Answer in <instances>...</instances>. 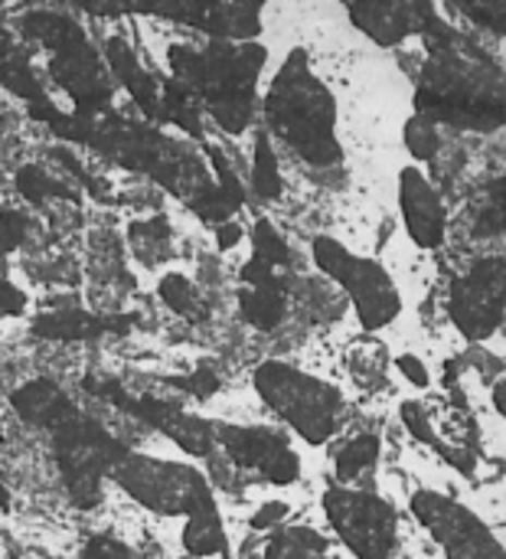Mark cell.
I'll return each mask as SVG.
<instances>
[{"label":"cell","instance_id":"cell-2","mask_svg":"<svg viewBox=\"0 0 506 559\" xmlns=\"http://www.w3.org/2000/svg\"><path fill=\"white\" fill-rule=\"evenodd\" d=\"M265 66L262 46L213 43L206 49L173 46L170 69L193 98H203L216 124L229 134L249 128L255 115V82Z\"/></svg>","mask_w":506,"mask_h":559},{"label":"cell","instance_id":"cell-25","mask_svg":"<svg viewBox=\"0 0 506 559\" xmlns=\"http://www.w3.org/2000/svg\"><path fill=\"white\" fill-rule=\"evenodd\" d=\"M327 550V540L311 531V527H291L285 534H278L268 550H265V559H321Z\"/></svg>","mask_w":506,"mask_h":559},{"label":"cell","instance_id":"cell-28","mask_svg":"<svg viewBox=\"0 0 506 559\" xmlns=\"http://www.w3.org/2000/svg\"><path fill=\"white\" fill-rule=\"evenodd\" d=\"M16 190L29 200V203H46V200H69L72 197V190L65 187V183H59L56 177H49L43 167H36V164H26V167H20L16 170Z\"/></svg>","mask_w":506,"mask_h":559},{"label":"cell","instance_id":"cell-44","mask_svg":"<svg viewBox=\"0 0 506 559\" xmlns=\"http://www.w3.org/2000/svg\"><path fill=\"white\" fill-rule=\"evenodd\" d=\"M494 400H497V409L504 413V383H497V393H494Z\"/></svg>","mask_w":506,"mask_h":559},{"label":"cell","instance_id":"cell-3","mask_svg":"<svg viewBox=\"0 0 506 559\" xmlns=\"http://www.w3.org/2000/svg\"><path fill=\"white\" fill-rule=\"evenodd\" d=\"M265 115L275 134L285 138L288 147H294L308 164H337L340 160V144H337V108L334 95L327 85L311 72L308 56L298 49L288 56L281 66L268 102Z\"/></svg>","mask_w":506,"mask_h":559},{"label":"cell","instance_id":"cell-14","mask_svg":"<svg viewBox=\"0 0 506 559\" xmlns=\"http://www.w3.org/2000/svg\"><path fill=\"white\" fill-rule=\"evenodd\" d=\"M435 7L432 3H396V0H380V3H353L350 16L353 23L370 33L383 46H396L412 33H422L425 23L432 20Z\"/></svg>","mask_w":506,"mask_h":559},{"label":"cell","instance_id":"cell-23","mask_svg":"<svg viewBox=\"0 0 506 559\" xmlns=\"http://www.w3.org/2000/svg\"><path fill=\"white\" fill-rule=\"evenodd\" d=\"M239 311L252 328L275 331L288 314V301H285V292H278V288H242Z\"/></svg>","mask_w":506,"mask_h":559},{"label":"cell","instance_id":"cell-38","mask_svg":"<svg viewBox=\"0 0 506 559\" xmlns=\"http://www.w3.org/2000/svg\"><path fill=\"white\" fill-rule=\"evenodd\" d=\"M402 423H406V429H409L419 442L438 445V436H435V429H432V419L425 416V409H422L419 403H402Z\"/></svg>","mask_w":506,"mask_h":559},{"label":"cell","instance_id":"cell-8","mask_svg":"<svg viewBox=\"0 0 506 559\" xmlns=\"http://www.w3.org/2000/svg\"><path fill=\"white\" fill-rule=\"evenodd\" d=\"M111 472L131 498H137L141 504L160 514L190 518L200 504L213 501L203 475L186 465H167V462H150L141 455H124Z\"/></svg>","mask_w":506,"mask_h":559},{"label":"cell","instance_id":"cell-5","mask_svg":"<svg viewBox=\"0 0 506 559\" xmlns=\"http://www.w3.org/2000/svg\"><path fill=\"white\" fill-rule=\"evenodd\" d=\"M49 432L56 442V462L72 504L82 511L95 508L101 498V475L115 468L128 455V449L79 409H72Z\"/></svg>","mask_w":506,"mask_h":559},{"label":"cell","instance_id":"cell-21","mask_svg":"<svg viewBox=\"0 0 506 559\" xmlns=\"http://www.w3.org/2000/svg\"><path fill=\"white\" fill-rule=\"evenodd\" d=\"M0 85L7 92H13L16 98H26L29 105L46 98L43 82L36 79V72L29 66V56L16 46V39L3 26H0Z\"/></svg>","mask_w":506,"mask_h":559},{"label":"cell","instance_id":"cell-12","mask_svg":"<svg viewBox=\"0 0 506 559\" xmlns=\"http://www.w3.org/2000/svg\"><path fill=\"white\" fill-rule=\"evenodd\" d=\"M412 511L435 534L448 559H504L491 531L461 504L442 495H415Z\"/></svg>","mask_w":506,"mask_h":559},{"label":"cell","instance_id":"cell-41","mask_svg":"<svg viewBox=\"0 0 506 559\" xmlns=\"http://www.w3.org/2000/svg\"><path fill=\"white\" fill-rule=\"evenodd\" d=\"M23 308V292L0 278V314H16Z\"/></svg>","mask_w":506,"mask_h":559},{"label":"cell","instance_id":"cell-37","mask_svg":"<svg viewBox=\"0 0 506 559\" xmlns=\"http://www.w3.org/2000/svg\"><path fill=\"white\" fill-rule=\"evenodd\" d=\"M23 239H26V216H20L16 210H0V255L20 249Z\"/></svg>","mask_w":506,"mask_h":559},{"label":"cell","instance_id":"cell-13","mask_svg":"<svg viewBox=\"0 0 506 559\" xmlns=\"http://www.w3.org/2000/svg\"><path fill=\"white\" fill-rule=\"evenodd\" d=\"M219 442L226 455L249 472L265 475L275 485H291L301 475V459L291 452L288 439L272 429H242V426H222Z\"/></svg>","mask_w":506,"mask_h":559},{"label":"cell","instance_id":"cell-42","mask_svg":"<svg viewBox=\"0 0 506 559\" xmlns=\"http://www.w3.org/2000/svg\"><path fill=\"white\" fill-rule=\"evenodd\" d=\"M399 370H402L406 380H412L415 386H429V370L422 367L419 357H402V360H399Z\"/></svg>","mask_w":506,"mask_h":559},{"label":"cell","instance_id":"cell-1","mask_svg":"<svg viewBox=\"0 0 506 559\" xmlns=\"http://www.w3.org/2000/svg\"><path fill=\"white\" fill-rule=\"evenodd\" d=\"M465 46L468 39L458 36L455 46L432 49L415 95L419 118L491 131L504 121V88L497 72H491V59L478 46H471V52H465Z\"/></svg>","mask_w":506,"mask_h":559},{"label":"cell","instance_id":"cell-20","mask_svg":"<svg viewBox=\"0 0 506 559\" xmlns=\"http://www.w3.org/2000/svg\"><path fill=\"white\" fill-rule=\"evenodd\" d=\"M105 56H108L111 72L121 79V85H124V88L131 92V98L141 105V111L150 115V118H157V115H160V88H157L154 75H147V72L141 69V62L134 59L131 46H128L121 36H111V39H105Z\"/></svg>","mask_w":506,"mask_h":559},{"label":"cell","instance_id":"cell-10","mask_svg":"<svg viewBox=\"0 0 506 559\" xmlns=\"http://www.w3.org/2000/svg\"><path fill=\"white\" fill-rule=\"evenodd\" d=\"M85 390H88L92 396H98V400L118 406L121 413H128V416H134V419H144L147 426L160 429L167 439H173V442H177L183 452H190V455H209L213 445H216V432H213L203 419L183 413L180 406H173V403H167V400L131 396V393L121 390V383H115V380H85Z\"/></svg>","mask_w":506,"mask_h":559},{"label":"cell","instance_id":"cell-9","mask_svg":"<svg viewBox=\"0 0 506 559\" xmlns=\"http://www.w3.org/2000/svg\"><path fill=\"white\" fill-rule=\"evenodd\" d=\"M327 518L360 559H389L396 547V514L386 501L357 491H327Z\"/></svg>","mask_w":506,"mask_h":559},{"label":"cell","instance_id":"cell-18","mask_svg":"<svg viewBox=\"0 0 506 559\" xmlns=\"http://www.w3.org/2000/svg\"><path fill=\"white\" fill-rule=\"evenodd\" d=\"M209 160H213V170H216V183H206L200 193H193L186 203L196 216H203L206 223H226L242 203H245V190L236 177V170L229 167L226 154L219 147L209 144Z\"/></svg>","mask_w":506,"mask_h":559},{"label":"cell","instance_id":"cell-7","mask_svg":"<svg viewBox=\"0 0 506 559\" xmlns=\"http://www.w3.org/2000/svg\"><path fill=\"white\" fill-rule=\"evenodd\" d=\"M314 262L321 272H327L334 282H340L350 292L366 331H380L399 314V292L380 262L350 255L330 236L314 239Z\"/></svg>","mask_w":506,"mask_h":559},{"label":"cell","instance_id":"cell-4","mask_svg":"<svg viewBox=\"0 0 506 559\" xmlns=\"http://www.w3.org/2000/svg\"><path fill=\"white\" fill-rule=\"evenodd\" d=\"M23 33L46 46L49 56V75L72 95L75 111L98 115L108 111L111 85L105 79V66L92 43L85 39L82 26L56 10H29L23 13Z\"/></svg>","mask_w":506,"mask_h":559},{"label":"cell","instance_id":"cell-39","mask_svg":"<svg viewBox=\"0 0 506 559\" xmlns=\"http://www.w3.org/2000/svg\"><path fill=\"white\" fill-rule=\"evenodd\" d=\"M82 559H134V554H131L124 544L111 540V537H95V540H88V547L82 550Z\"/></svg>","mask_w":506,"mask_h":559},{"label":"cell","instance_id":"cell-34","mask_svg":"<svg viewBox=\"0 0 506 559\" xmlns=\"http://www.w3.org/2000/svg\"><path fill=\"white\" fill-rule=\"evenodd\" d=\"M501 233H504V180H494V203H487L478 213L474 236L487 239V236H501Z\"/></svg>","mask_w":506,"mask_h":559},{"label":"cell","instance_id":"cell-22","mask_svg":"<svg viewBox=\"0 0 506 559\" xmlns=\"http://www.w3.org/2000/svg\"><path fill=\"white\" fill-rule=\"evenodd\" d=\"M183 547L193 554V557H213V554H222L226 550V534H222V524H219V511L213 501L200 504L193 514H190V524L183 531Z\"/></svg>","mask_w":506,"mask_h":559},{"label":"cell","instance_id":"cell-43","mask_svg":"<svg viewBox=\"0 0 506 559\" xmlns=\"http://www.w3.org/2000/svg\"><path fill=\"white\" fill-rule=\"evenodd\" d=\"M216 236H219V246H222V249H232V246L239 242V236H242V229H239L236 223H222Z\"/></svg>","mask_w":506,"mask_h":559},{"label":"cell","instance_id":"cell-6","mask_svg":"<svg viewBox=\"0 0 506 559\" xmlns=\"http://www.w3.org/2000/svg\"><path fill=\"white\" fill-rule=\"evenodd\" d=\"M255 386L262 400L288 419L311 445H324L340 423V393L294 367L262 364L255 370Z\"/></svg>","mask_w":506,"mask_h":559},{"label":"cell","instance_id":"cell-19","mask_svg":"<svg viewBox=\"0 0 506 559\" xmlns=\"http://www.w3.org/2000/svg\"><path fill=\"white\" fill-rule=\"evenodd\" d=\"M13 409L20 413L23 423L29 426H43V429H52L59 426L75 406L72 400L52 383V380H29L26 386H20L13 396H10Z\"/></svg>","mask_w":506,"mask_h":559},{"label":"cell","instance_id":"cell-26","mask_svg":"<svg viewBox=\"0 0 506 559\" xmlns=\"http://www.w3.org/2000/svg\"><path fill=\"white\" fill-rule=\"evenodd\" d=\"M131 236V246L134 252L147 262V265H157L167 252H170V223L164 216H154V219H141L128 229Z\"/></svg>","mask_w":506,"mask_h":559},{"label":"cell","instance_id":"cell-29","mask_svg":"<svg viewBox=\"0 0 506 559\" xmlns=\"http://www.w3.org/2000/svg\"><path fill=\"white\" fill-rule=\"evenodd\" d=\"M380 462V439L376 436H360L353 442H347L337 452V475L340 478H357L363 472H370Z\"/></svg>","mask_w":506,"mask_h":559},{"label":"cell","instance_id":"cell-32","mask_svg":"<svg viewBox=\"0 0 506 559\" xmlns=\"http://www.w3.org/2000/svg\"><path fill=\"white\" fill-rule=\"evenodd\" d=\"M383 367H386V354L380 344H360L350 350V370L357 383L373 386L376 380H383Z\"/></svg>","mask_w":506,"mask_h":559},{"label":"cell","instance_id":"cell-15","mask_svg":"<svg viewBox=\"0 0 506 559\" xmlns=\"http://www.w3.org/2000/svg\"><path fill=\"white\" fill-rule=\"evenodd\" d=\"M399 203H402L412 239L425 249H438L445 239V206H442V197L435 193V187L412 167L402 170Z\"/></svg>","mask_w":506,"mask_h":559},{"label":"cell","instance_id":"cell-24","mask_svg":"<svg viewBox=\"0 0 506 559\" xmlns=\"http://www.w3.org/2000/svg\"><path fill=\"white\" fill-rule=\"evenodd\" d=\"M160 118L190 131L193 138H203V124H200V105L196 98L180 85V82H164L160 88Z\"/></svg>","mask_w":506,"mask_h":559},{"label":"cell","instance_id":"cell-16","mask_svg":"<svg viewBox=\"0 0 506 559\" xmlns=\"http://www.w3.org/2000/svg\"><path fill=\"white\" fill-rule=\"evenodd\" d=\"M160 13L226 39H249L258 33L262 23V13L252 3H183V7H167Z\"/></svg>","mask_w":506,"mask_h":559},{"label":"cell","instance_id":"cell-36","mask_svg":"<svg viewBox=\"0 0 506 559\" xmlns=\"http://www.w3.org/2000/svg\"><path fill=\"white\" fill-rule=\"evenodd\" d=\"M177 390H186V393H193L196 400H209L216 390H219V377H216V370L213 367H196L190 377H180V380H170Z\"/></svg>","mask_w":506,"mask_h":559},{"label":"cell","instance_id":"cell-11","mask_svg":"<svg viewBox=\"0 0 506 559\" xmlns=\"http://www.w3.org/2000/svg\"><path fill=\"white\" fill-rule=\"evenodd\" d=\"M504 259H481L451 288V318L471 341L491 337L504 321Z\"/></svg>","mask_w":506,"mask_h":559},{"label":"cell","instance_id":"cell-17","mask_svg":"<svg viewBox=\"0 0 506 559\" xmlns=\"http://www.w3.org/2000/svg\"><path fill=\"white\" fill-rule=\"evenodd\" d=\"M131 318L124 314H88V311H43L33 321V334L43 341H95L101 334H128Z\"/></svg>","mask_w":506,"mask_h":559},{"label":"cell","instance_id":"cell-40","mask_svg":"<svg viewBox=\"0 0 506 559\" xmlns=\"http://www.w3.org/2000/svg\"><path fill=\"white\" fill-rule=\"evenodd\" d=\"M285 518H288V508L275 501V504H265V508H262V511H258V514L252 518V527H255V531H262V527L281 524Z\"/></svg>","mask_w":506,"mask_h":559},{"label":"cell","instance_id":"cell-31","mask_svg":"<svg viewBox=\"0 0 506 559\" xmlns=\"http://www.w3.org/2000/svg\"><path fill=\"white\" fill-rule=\"evenodd\" d=\"M255 259L272 265V269H288L291 265V252L285 246V239L278 236V229L268 223V219H258L255 223Z\"/></svg>","mask_w":506,"mask_h":559},{"label":"cell","instance_id":"cell-33","mask_svg":"<svg viewBox=\"0 0 506 559\" xmlns=\"http://www.w3.org/2000/svg\"><path fill=\"white\" fill-rule=\"evenodd\" d=\"M406 144H409V151H412L415 157H422V160H432V157L438 154V147H442L435 124L425 121V118H412V121L406 124Z\"/></svg>","mask_w":506,"mask_h":559},{"label":"cell","instance_id":"cell-30","mask_svg":"<svg viewBox=\"0 0 506 559\" xmlns=\"http://www.w3.org/2000/svg\"><path fill=\"white\" fill-rule=\"evenodd\" d=\"M160 298H164V305H167L170 311H177V314H183V318H196V311L203 308L200 292H196L193 282L183 278V275H167V278L160 282Z\"/></svg>","mask_w":506,"mask_h":559},{"label":"cell","instance_id":"cell-27","mask_svg":"<svg viewBox=\"0 0 506 559\" xmlns=\"http://www.w3.org/2000/svg\"><path fill=\"white\" fill-rule=\"evenodd\" d=\"M252 183H255V193H258V197H265V200L281 197V170H278V157H275L272 141H268V134H265V131H258V138H255Z\"/></svg>","mask_w":506,"mask_h":559},{"label":"cell","instance_id":"cell-35","mask_svg":"<svg viewBox=\"0 0 506 559\" xmlns=\"http://www.w3.org/2000/svg\"><path fill=\"white\" fill-rule=\"evenodd\" d=\"M458 10L465 16H471L484 29H494V33H504L506 29V3H501V0H494V3H465Z\"/></svg>","mask_w":506,"mask_h":559}]
</instances>
